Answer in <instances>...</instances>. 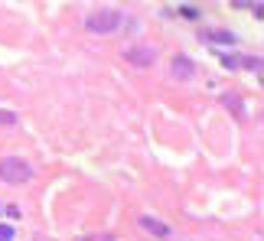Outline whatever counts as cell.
Instances as JSON below:
<instances>
[{"label":"cell","instance_id":"obj_7","mask_svg":"<svg viewBox=\"0 0 264 241\" xmlns=\"http://www.w3.org/2000/svg\"><path fill=\"white\" fill-rule=\"evenodd\" d=\"M20 124V118L13 111H4V108H0V127H17Z\"/></svg>","mask_w":264,"mask_h":241},{"label":"cell","instance_id":"obj_1","mask_svg":"<svg viewBox=\"0 0 264 241\" xmlns=\"http://www.w3.org/2000/svg\"><path fill=\"white\" fill-rule=\"evenodd\" d=\"M124 23V17L117 10H95V13H88L85 17V26H88V33H114L117 26Z\"/></svg>","mask_w":264,"mask_h":241},{"label":"cell","instance_id":"obj_4","mask_svg":"<svg viewBox=\"0 0 264 241\" xmlns=\"http://www.w3.org/2000/svg\"><path fill=\"white\" fill-rule=\"evenodd\" d=\"M173 75H176L179 82H186V78H192V75H196V65H192L186 56H176V59H173Z\"/></svg>","mask_w":264,"mask_h":241},{"label":"cell","instance_id":"obj_8","mask_svg":"<svg viewBox=\"0 0 264 241\" xmlns=\"http://www.w3.org/2000/svg\"><path fill=\"white\" fill-rule=\"evenodd\" d=\"M75 241H114L111 231H95V235H79Z\"/></svg>","mask_w":264,"mask_h":241},{"label":"cell","instance_id":"obj_5","mask_svg":"<svg viewBox=\"0 0 264 241\" xmlns=\"http://www.w3.org/2000/svg\"><path fill=\"white\" fill-rule=\"evenodd\" d=\"M141 225L150 231V235H157V238H166V235H170V225H163L160 218H150V215H144V218H141Z\"/></svg>","mask_w":264,"mask_h":241},{"label":"cell","instance_id":"obj_2","mask_svg":"<svg viewBox=\"0 0 264 241\" xmlns=\"http://www.w3.org/2000/svg\"><path fill=\"white\" fill-rule=\"evenodd\" d=\"M30 176H33V170L26 160H20V156H4L0 160V180L4 183H26Z\"/></svg>","mask_w":264,"mask_h":241},{"label":"cell","instance_id":"obj_9","mask_svg":"<svg viewBox=\"0 0 264 241\" xmlns=\"http://www.w3.org/2000/svg\"><path fill=\"white\" fill-rule=\"evenodd\" d=\"M219 59H222V65H228V68H238V65H241V59H238V56H228V52H222Z\"/></svg>","mask_w":264,"mask_h":241},{"label":"cell","instance_id":"obj_3","mask_svg":"<svg viewBox=\"0 0 264 241\" xmlns=\"http://www.w3.org/2000/svg\"><path fill=\"white\" fill-rule=\"evenodd\" d=\"M124 59L134 62V65H150V62L157 59V52L150 49V46H134V49H124Z\"/></svg>","mask_w":264,"mask_h":241},{"label":"cell","instance_id":"obj_10","mask_svg":"<svg viewBox=\"0 0 264 241\" xmlns=\"http://www.w3.org/2000/svg\"><path fill=\"white\" fill-rule=\"evenodd\" d=\"M0 241H13V225H0Z\"/></svg>","mask_w":264,"mask_h":241},{"label":"cell","instance_id":"obj_6","mask_svg":"<svg viewBox=\"0 0 264 241\" xmlns=\"http://www.w3.org/2000/svg\"><path fill=\"white\" fill-rule=\"evenodd\" d=\"M206 39H215V43H228V46L235 43V36H232L228 30H209V33H206Z\"/></svg>","mask_w":264,"mask_h":241}]
</instances>
